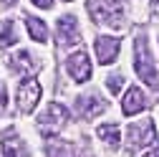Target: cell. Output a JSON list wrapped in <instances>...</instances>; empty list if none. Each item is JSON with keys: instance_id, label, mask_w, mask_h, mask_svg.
I'll return each instance as SVG.
<instances>
[{"instance_id": "obj_1", "label": "cell", "mask_w": 159, "mask_h": 157, "mask_svg": "<svg viewBox=\"0 0 159 157\" xmlns=\"http://www.w3.org/2000/svg\"><path fill=\"white\" fill-rule=\"evenodd\" d=\"M89 15L98 26L124 28V8L121 0H89Z\"/></svg>"}, {"instance_id": "obj_2", "label": "cell", "mask_w": 159, "mask_h": 157, "mask_svg": "<svg viewBox=\"0 0 159 157\" xmlns=\"http://www.w3.org/2000/svg\"><path fill=\"white\" fill-rule=\"evenodd\" d=\"M134 66H136V74L144 84L149 86H157V69H154V61H152V53H149V46H147V36H136V43H134Z\"/></svg>"}, {"instance_id": "obj_3", "label": "cell", "mask_w": 159, "mask_h": 157, "mask_svg": "<svg viewBox=\"0 0 159 157\" xmlns=\"http://www.w3.org/2000/svg\"><path fill=\"white\" fill-rule=\"evenodd\" d=\"M66 122H68V109L53 102V104H48L43 109L41 117H38V129H41L43 137H53V134H58L66 127Z\"/></svg>"}, {"instance_id": "obj_4", "label": "cell", "mask_w": 159, "mask_h": 157, "mask_svg": "<svg viewBox=\"0 0 159 157\" xmlns=\"http://www.w3.org/2000/svg\"><path fill=\"white\" fill-rule=\"evenodd\" d=\"M154 122L152 119H144V122H136L126 129V145H129V152H139L154 142Z\"/></svg>"}, {"instance_id": "obj_5", "label": "cell", "mask_w": 159, "mask_h": 157, "mask_svg": "<svg viewBox=\"0 0 159 157\" xmlns=\"http://www.w3.org/2000/svg\"><path fill=\"white\" fill-rule=\"evenodd\" d=\"M41 94H43V86L38 84L33 76L23 78L20 86H18V109L23 114H30L38 107V102H41Z\"/></svg>"}, {"instance_id": "obj_6", "label": "cell", "mask_w": 159, "mask_h": 157, "mask_svg": "<svg viewBox=\"0 0 159 157\" xmlns=\"http://www.w3.org/2000/svg\"><path fill=\"white\" fill-rule=\"evenodd\" d=\"M66 69H68V74H71V78H73L76 84L89 81V78H91V58H89V53L86 51L71 53L66 58Z\"/></svg>"}, {"instance_id": "obj_7", "label": "cell", "mask_w": 159, "mask_h": 157, "mask_svg": "<svg viewBox=\"0 0 159 157\" xmlns=\"http://www.w3.org/2000/svg\"><path fill=\"white\" fill-rule=\"evenodd\" d=\"M56 41L58 46H76L81 41V31H78V23L73 15H63L58 18V26H56Z\"/></svg>"}, {"instance_id": "obj_8", "label": "cell", "mask_w": 159, "mask_h": 157, "mask_svg": "<svg viewBox=\"0 0 159 157\" xmlns=\"http://www.w3.org/2000/svg\"><path fill=\"white\" fill-rule=\"evenodd\" d=\"M119 48H121V41L119 38H111V36H98L96 38V58L98 64H111L114 58L119 56Z\"/></svg>"}, {"instance_id": "obj_9", "label": "cell", "mask_w": 159, "mask_h": 157, "mask_svg": "<svg viewBox=\"0 0 159 157\" xmlns=\"http://www.w3.org/2000/svg\"><path fill=\"white\" fill-rule=\"evenodd\" d=\"M76 107H78V114H81L84 119H96V117L106 109V102L98 99L96 94H84V96L76 99Z\"/></svg>"}, {"instance_id": "obj_10", "label": "cell", "mask_w": 159, "mask_h": 157, "mask_svg": "<svg viewBox=\"0 0 159 157\" xmlns=\"http://www.w3.org/2000/svg\"><path fill=\"white\" fill-rule=\"evenodd\" d=\"M147 107V99H144V94H142V89L139 86H131L126 94H124V99H121V112L126 114V117H134V114H139Z\"/></svg>"}, {"instance_id": "obj_11", "label": "cell", "mask_w": 159, "mask_h": 157, "mask_svg": "<svg viewBox=\"0 0 159 157\" xmlns=\"http://www.w3.org/2000/svg\"><path fill=\"white\" fill-rule=\"evenodd\" d=\"M3 157H30L28 145H25L13 129L3 137Z\"/></svg>"}, {"instance_id": "obj_12", "label": "cell", "mask_w": 159, "mask_h": 157, "mask_svg": "<svg viewBox=\"0 0 159 157\" xmlns=\"http://www.w3.org/2000/svg\"><path fill=\"white\" fill-rule=\"evenodd\" d=\"M8 64H10V69H13L15 74H23V76H33V74L38 71V66H35V61L30 58L28 51H15V53L8 58Z\"/></svg>"}, {"instance_id": "obj_13", "label": "cell", "mask_w": 159, "mask_h": 157, "mask_svg": "<svg viewBox=\"0 0 159 157\" xmlns=\"http://www.w3.org/2000/svg\"><path fill=\"white\" fill-rule=\"evenodd\" d=\"M25 23H28V33H30L33 41H38V43H46L48 41V28H46V23L41 21V18L25 15Z\"/></svg>"}, {"instance_id": "obj_14", "label": "cell", "mask_w": 159, "mask_h": 157, "mask_svg": "<svg viewBox=\"0 0 159 157\" xmlns=\"http://www.w3.org/2000/svg\"><path fill=\"white\" fill-rule=\"evenodd\" d=\"M98 137L109 145V147H119V142H121V129H119V124H101L98 127Z\"/></svg>"}, {"instance_id": "obj_15", "label": "cell", "mask_w": 159, "mask_h": 157, "mask_svg": "<svg viewBox=\"0 0 159 157\" xmlns=\"http://www.w3.org/2000/svg\"><path fill=\"white\" fill-rule=\"evenodd\" d=\"M15 41H18L15 23H13V21H5V23H3V31H0V51H3V48H10V46H15Z\"/></svg>"}, {"instance_id": "obj_16", "label": "cell", "mask_w": 159, "mask_h": 157, "mask_svg": "<svg viewBox=\"0 0 159 157\" xmlns=\"http://www.w3.org/2000/svg\"><path fill=\"white\" fill-rule=\"evenodd\" d=\"M106 86H109V91H111V94H119V91H121V86H124V76H121V74H116V76H109Z\"/></svg>"}, {"instance_id": "obj_17", "label": "cell", "mask_w": 159, "mask_h": 157, "mask_svg": "<svg viewBox=\"0 0 159 157\" xmlns=\"http://www.w3.org/2000/svg\"><path fill=\"white\" fill-rule=\"evenodd\" d=\"M48 157H66L68 155V145H58V142H53V145H48Z\"/></svg>"}, {"instance_id": "obj_18", "label": "cell", "mask_w": 159, "mask_h": 157, "mask_svg": "<svg viewBox=\"0 0 159 157\" xmlns=\"http://www.w3.org/2000/svg\"><path fill=\"white\" fill-rule=\"evenodd\" d=\"M5 104H8V91H5V84H0V114L5 112Z\"/></svg>"}, {"instance_id": "obj_19", "label": "cell", "mask_w": 159, "mask_h": 157, "mask_svg": "<svg viewBox=\"0 0 159 157\" xmlns=\"http://www.w3.org/2000/svg\"><path fill=\"white\" fill-rule=\"evenodd\" d=\"M33 5H35V8L48 10V8H53V0H33Z\"/></svg>"}, {"instance_id": "obj_20", "label": "cell", "mask_w": 159, "mask_h": 157, "mask_svg": "<svg viewBox=\"0 0 159 157\" xmlns=\"http://www.w3.org/2000/svg\"><path fill=\"white\" fill-rule=\"evenodd\" d=\"M144 157H159V145H157V147H154V150H152V152H147V155H144Z\"/></svg>"}, {"instance_id": "obj_21", "label": "cell", "mask_w": 159, "mask_h": 157, "mask_svg": "<svg viewBox=\"0 0 159 157\" xmlns=\"http://www.w3.org/2000/svg\"><path fill=\"white\" fill-rule=\"evenodd\" d=\"M0 3H3V5H15L18 0H0Z\"/></svg>"}, {"instance_id": "obj_22", "label": "cell", "mask_w": 159, "mask_h": 157, "mask_svg": "<svg viewBox=\"0 0 159 157\" xmlns=\"http://www.w3.org/2000/svg\"><path fill=\"white\" fill-rule=\"evenodd\" d=\"M152 3H159V0H152Z\"/></svg>"}, {"instance_id": "obj_23", "label": "cell", "mask_w": 159, "mask_h": 157, "mask_svg": "<svg viewBox=\"0 0 159 157\" xmlns=\"http://www.w3.org/2000/svg\"><path fill=\"white\" fill-rule=\"evenodd\" d=\"M66 3H71V0H66Z\"/></svg>"}]
</instances>
